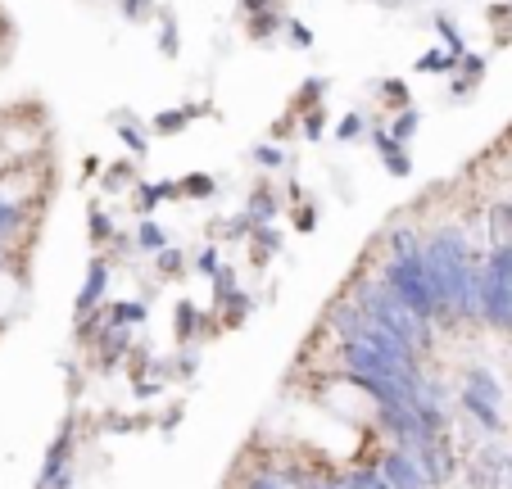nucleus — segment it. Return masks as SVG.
Segmentation results:
<instances>
[{"instance_id": "nucleus-1", "label": "nucleus", "mask_w": 512, "mask_h": 489, "mask_svg": "<svg viewBox=\"0 0 512 489\" xmlns=\"http://www.w3.org/2000/svg\"><path fill=\"white\" fill-rule=\"evenodd\" d=\"M381 480L390 489H426V471L413 462V453H390L386 467H381Z\"/></svg>"}, {"instance_id": "nucleus-2", "label": "nucleus", "mask_w": 512, "mask_h": 489, "mask_svg": "<svg viewBox=\"0 0 512 489\" xmlns=\"http://www.w3.org/2000/svg\"><path fill=\"white\" fill-rule=\"evenodd\" d=\"M494 403H499V385H494L485 372H472V385H467V408H472L485 426H494L499 422V417H494Z\"/></svg>"}]
</instances>
